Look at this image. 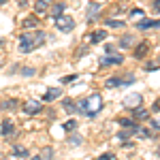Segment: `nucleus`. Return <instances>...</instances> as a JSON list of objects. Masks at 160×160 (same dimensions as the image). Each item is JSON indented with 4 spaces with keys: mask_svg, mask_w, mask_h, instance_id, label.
Segmentation results:
<instances>
[{
    "mask_svg": "<svg viewBox=\"0 0 160 160\" xmlns=\"http://www.w3.org/2000/svg\"><path fill=\"white\" fill-rule=\"evenodd\" d=\"M45 30H32V32H26V34H22V38H19V51L22 53H28V51L37 49V47H41L43 43H45Z\"/></svg>",
    "mask_w": 160,
    "mask_h": 160,
    "instance_id": "f257e3e1",
    "label": "nucleus"
},
{
    "mask_svg": "<svg viewBox=\"0 0 160 160\" xmlns=\"http://www.w3.org/2000/svg\"><path fill=\"white\" fill-rule=\"evenodd\" d=\"M100 109H102V96H100V94H92V96L81 98L77 102V111L86 113L88 118H94Z\"/></svg>",
    "mask_w": 160,
    "mask_h": 160,
    "instance_id": "f03ea898",
    "label": "nucleus"
},
{
    "mask_svg": "<svg viewBox=\"0 0 160 160\" xmlns=\"http://www.w3.org/2000/svg\"><path fill=\"white\" fill-rule=\"evenodd\" d=\"M56 26H58V30H62V32H71L75 28V19L71 15H60V17H56Z\"/></svg>",
    "mask_w": 160,
    "mask_h": 160,
    "instance_id": "7ed1b4c3",
    "label": "nucleus"
},
{
    "mask_svg": "<svg viewBox=\"0 0 160 160\" xmlns=\"http://www.w3.org/2000/svg\"><path fill=\"white\" fill-rule=\"evenodd\" d=\"M22 109H24L26 115H37V113H41V109H43V102H41V100H26Z\"/></svg>",
    "mask_w": 160,
    "mask_h": 160,
    "instance_id": "20e7f679",
    "label": "nucleus"
},
{
    "mask_svg": "<svg viewBox=\"0 0 160 160\" xmlns=\"http://www.w3.org/2000/svg\"><path fill=\"white\" fill-rule=\"evenodd\" d=\"M122 62H124V58L120 53H107V56L100 58V66H118Z\"/></svg>",
    "mask_w": 160,
    "mask_h": 160,
    "instance_id": "39448f33",
    "label": "nucleus"
},
{
    "mask_svg": "<svg viewBox=\"0 0 160 160\" xmlns=\"http://www.w3.org/2000/svg\"><path fill=\"white\" fill-rule=\"evenodd\" d=\"M141 102H143V96H141V94H128V96L124 98V105L130 107V109H139Z\"/></svg>",
    "mask_w": 160,
    "mask_h": 160,
    "instance_id": "423d86ee",
    "label": "nucleus"
},
{
    "mask_svg": "<svg viewBox=\"0 0 160 160\" xmlns=\"http://www.w3.org/2000/svg\"><path fill=\"white\" fill-rule=\"evenodd\" d=\"M45 102H51V100H56V98H62V90L60 88H49L47 92H45Z\"/></svg>",
    "mask_w": 160,
    "mask_h": 160,
    "instance_id": "0eeeda50",
    "label": "nucleus"
},
{
    "mask_svg": "<svg viewBox=\"0 0 160 160\" xmlns=\"http://www.w3.org/2000/svg\"><path fill=\"white\" fill-rule=\"evenodd\" d=\"M148 51H149V43H148V41L139 43V45H137V49H135V58H143Z\"/></svg>",
    "mask_w": 160,
    "mask_h": 160,
    "instance_id": "6e6552de",
    "label": "nucleus"
},
{
    "mask_svg": "<svg viewBox=\"0 0 160 160\" xmlns=\"http://www.w3.org/2000/svg\"><path fill=\"white\" fill-rule=\"evenodd\" d=\"M64 9H66V4H64V2H56V4L49 9V13L53 15V17H60V15H64Z\"/></svg>",
    "mask_w": 160,
    "mask_h": 160,
    "instance_id": "1a4fd4ad",
    "label": "nucleus"
},
{
    "mask_svg": "<svg viewBox=\"0 0 160 160\" xmlns=\"http://www.w3.org/2000/svg\"><path fill=\"white\" fill-rule=\"evenodd\" d=\"M118 122H120V126H124L126 130H139V128H137V124H135V120H128V118H120Z\"/></svg>",
    "mask_w": 160,
    "mask_h": 160,
    "instance_id": "9d476101",
    "label": "nucleus"
},
{
    "mask_svg": "<svg viewBox=\"0 0 160 160\" xmlns=\"http://www.w3.org/2000/svg\"><path fill=\"white\" fill-rule=\"evenodd\" d=\"M34 11H37L38 15H43L45 11H49V0H38L37 4H34Z\"/></svg>",
    "mask_w": 160,
    "mask_h": 160,
    "instance_id": "9b49d317",
    "label": "nucleus"
},
{
    "mask_svg": "<svg viewBox=\"0 0 160 160\" xmlns=\"http://www.w3.org/2000/svg\"><path fill=\"white\" fill-rule=\"evenodd\" d=\"M100 11V4L98 2H90L88 4V19H94V15Z\"/></svg>",
    "mask_w": 160,
    "mask_h": 160,
    "instance_id": "f8f14e48",
    "label": "nucleus"
},
{
    "mask_svg": "<svg viewBox=\"0 0 160 160\" xmlns=\"http://www.w3.org/2000/svg\"><path fill=\"white\" fill-rule=\"evenodd\" d=\"M0 130H2V135H4V137L13 135V130H15V128H13L11 120H4V122H2V128H0Z\"/></svg>",
    "mask_w": 160,
    "mask_h": 160,
    "instance_id": "ddd939ff",
    "label": "nucleus"
},
{
    "mask_svg": "<svg viewBox=\"0 0 160 160\" xmlns=\"http://www.w3.org/2000/svg\"><path fill=\"white\" fill-rule=\"evenodd\" d=\"M105 86L107 88H120V86H124V81L120 77H109V79L105 81Z\"/></svg>",
    "mask_w": 160,
    "mask_h": 160,
    "instance_id": "4468645a",
    "label": "nucleus"
},
{
    "mask_svg": "<svg viewBox=\"0 0 160 160\" xmlns=\"http://www.w3.org/2000/svg\"><path fill=\"white\" fill-rule=\"evenodd\" d=\"M90 38H92V43H100V41L107 38V30H98V32H94Z\"/></svg>",
    "mask_w": 160,
    "mask_h": 160,
    "instance_id": "2eb2a0df",
    "label": "nucleus"
},
{
    "mask_svg": "<svg viewBox=\"0 0 160 160\" xmlns=\"http://www.w3.org/2000/svg\"><path fill=\"white\" fill-rule=\"evenodd\" d=\"M0 107H2V109H15V107H17V100L15 98H7V100H2V102H0Z\"/></svg>",
    "mask_w": 160,
    "mask_h": 160,
    "instance_id": "dca6fc26",
    "label": "nucleus"
},
{
    "mask_svg": "<svg viewBox=\"0 0 160 160\" xmlns=\"http://www.w3.org/2000/svg\"><path fill=\"white\" fill-rule=\"evenodd\" d=\"M37 24H38V19H37V17H28V19L24 22V28H26V30L30 28V32H32V28H37Z\"/></svg>",
    "mask_w": 160,
    "mask_h": 160,
    "instance_id": "f3484780",
    "label": "nucleus"
},
{
    "mask_svg": "<svg viewBox=\"0 0 160 160\" xmlns=\"http://www.w3.org/2000/svg\"><path fill=\"white\" fill-rule=\"evenodd\" d=\"M64 109L68 111V113H75V111H77V107H75V102L71 98H64Z\"/></svg>",
    "mask_w": 160,
    "mask_h": 160,
    "instance_id": "a211bd4d",
    "label": "nucleus"
},
{
    "mask_svg": "<svg viewBox=\"0 0 160 160\" xmlns=\"http://www.w3.org/2000/svg\"><path fill=\"white\" fill-rule=\"evenodd\" d=\"M107 26H109V28H124V22H120V19H113V17H111V19H107Z\"/></svg>",
    "mask_w": 160,
    "mask_h": 160,
    "instance_id": "6ab92c4d",
    "label": "nucleus"
},
{
    "mask_svg": "<svg viewBox=\"0 0 160 160\" xmlns=\"http://www.w3.org/2000/svg\"><path fill=\"white\" fill-rule=\"evenodd\" d=\"M137 28H139V30H148V28H152V19H141V22H137Z\"/></svg>",
    "mask_w": 160,
    "mask_h": 160,
    "instance_id": "aec40b11",
    "label": "nucleus"
},
{
    "mask_svg": "<svg viewBox=\"0 0 160 160\" xmlns=\"http://www.w3.org/2000/svg\"><path fill=\"white\" fill-rule=\"evenodd\" d=\"M62 128H64L66 132H71V130H75V128H77V120H68V122L64 124Z\"/></svg>",
    "mask_w": 160,
    "mask_h": 160,
    "instance_id": "412c9836",
    "label": "nucleus"
},
{
    "mask_svg": "<svg viewBox=\"0 0 160 160\" xmlns=\"http://www.w3.org/2000/svg\"><path fill=\"white\" fill-rule=\"evenodd\" d=\"M13 154L19 156V158H24V156H28V149H26V148H15V149H13Z\"/></svg>",
    "mask_w": 160,
    "mask_h": 160,
    "instance_id": "4be33fe9",
    "label": "nucleus"
},
{
    "mask_svg": "<svg viewBox=\"0 0 160 160\" xmlns=\"http://www.w3.org/2000/svg\"><path fill=\"white\" fill-rule=\"evenodd\" d=\"M145 118H148V111L137 109V113H135V120H145Z\"/></svg>",
    "mask_w": 160,
    "mask_h": 160,
    "instance_id": "5701e85b",
    "label": "nucleus"
},
{
    "mask_svg": "<svg viewBox=\"0 0 160 160\" xmlns=\"http://www.w3.org/2000/svg\"><path fill=\"white\" fill-rule=\"evenodd\" d=\"M130 43H132V38H130V34H124V37H122V41H120V45H122V47H126V45H130Z\"/></svg>",
    "mask_w": 160,
    "mask_h": 160,
    "instance_id": "b1692460",
    "label": "nucleus"
},
{
    "mask_svg": "<svg viewBox=\"0 0 160 160\" xmlns=\"http://www.w3.org/2000/svg\"><path fill=\"white\" fill-rule=\"evenodd\" d=\"M98 160H115V156H113L111 152H107V154H100V156H98Z\"/></svg>",
    "mask_w": 160,
    "mask_h": 160,
    "instance_id": "393cba45",
    "label": "nucleus"
},
{
    "mask_svg": "<svg viewBox=\"0 0 160 160\" xmlns=\"http://www.w3.org/2000/svg\"><path fill=\"white\" fill-rule=\"evenodd\" d=\"M77 79V75H68V77H62V83H73Z\"/></svg>",
    "mask_w": 160,
    "mask_h": 160,
    "instance_id": "a878e982",
    "label": "nucleus"
},
{
    "mask_svg": "<svg viewBox=\"0 0 160 160\" xmlns=\"http://www.w3.org/2000/svg\"><path fill=\"white\" fill-rule=\"evenodd\" d=\"M130 15H132V17H143L145 13L141 11V9H135V11H130Z\"/></svg>",
    "mask_w": 160,
    "mask_h": 160,
    "instance_id": "bb28decb",
    "label": "nucleus"
},
{
    "mask_svg": "<svg viewBox=\"0 0 160 160\" xmlns=\"http://www.w3.org/2000/svg\"><path fill=\"white\" fill-rule=\"evenodd\" d=\"M132 132H137V130H126V128H124L122 132H120V137H122V139H126V137H130Z\"/></svg>",
    "mask_w": 160,
    "mask_h": 160,
    "instance_id": "cd10ccee",
    "label": "nucleus"
},
{
    "mask_svg": "<svg viewBox=\"0 0 160 160\" xmlns=\"http://www.w3.org/2000/svg\"><path fill=\"white\" fill-rule=\"evenodd\" d=\"M156 68H158V64H148L145 66V71H156Z\"/></svg>",
    "mask_w": 160,
    "mask_h": 160,
    "instance_id": "c85d7f7f",
    "label": "nucleus"
},
{
    "mask_svg": "<svg viewBox=\"0 0 160 160\" xmlns=\"http://www.w3.org/2000/svg\"><path fill=\"white\" fill-rule=\"evenodd\" d=\"M22 73H24V75H34V68H24Z\"/></svg>",
    "mask_w": 160,
    "mask_h": 160,
    "instance_id": "c756f323",
    "label": "nucleus"
},
{
    "mask_svg": "<svg viewBox=\"0 0 160 160\" xmlns=\"http://www.w3.org/2000/svg\"><path fill=\"white\" fill-rule=\"evenodd\" d=\"M152 28H160V19H156V22H152Z\"/></svg>",
    "mask_w": 160,
    "mask_h": 160,
    "instance_id": "7c9ffc66",
    "label": "nucleus"
},
{
    "mask_svg": "<svg viewBox=\"0 0 160 160\" xmlns=\"http://www.w3.org/2000/svg\"><path fill=\"white\" fill-rule=\"evenodd\" d=\"M154 9H156V11H160V0H156V2H154Z\"/></svg>",
    "mask_w": 160,
    "mask_h": 160,
    "instance_id": "2f4dec72",
    "label": "nucleus"
},
{
    "mask_svg": "<svg viewBox=\"0 0 160 160\" xmlns=\"http://www.w3.org/2000/svg\"><path fill=\"white\" fill-rule=\"evenodd\" d=\"M30 160H43V156H34V158H30Z\"/></svg>",
    "mask_w": 160,
    "mask_h": 160,
    "instance_id": "473e14b6",
    "label": "nucleus"
},
{
    "mask_svg": "<svg viewBox=\"0 0 160 160\" xmlns=\"http://www.w3.org/2000/svg\"><path fill=\"white\" fill-rule=\"evenodd\" d=\"M154 107H156V109H160V100H156V105H154Z\"/></svg>",
    "mask_w": 160,
    "mask_h": 160,
    "instance_id": "72a5a7b5",
    "label": "nucleus"
},
{
    "mask_svg": "<svg viewBox=\"0 0 160 160\" xmlns=\"http://www.w3.org/2000/svg\"><path fill=\"white\" fill-rule=\"evenodd\" d=\"M4 2H7V0H0V4H4Z\"/></svg>",
    "mask_w": 160,
    "mask_h": 160,
    "instance_id": "f704fd0d",
    "label": "nucleus"
}]
</instances>
